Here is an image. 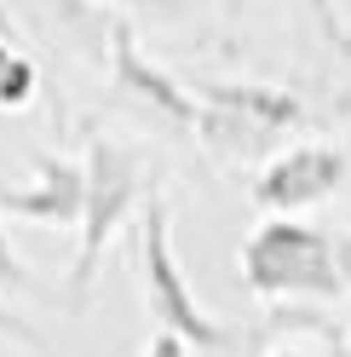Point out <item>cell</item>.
I'll return each instance as SVG.
<instances>
[{
    "label": "cell",
    "instance_id": "cell-7",
    "mask_svg": "<svg viewBox=\"0 0 351 357\" xmlns=\"http://www.w3.org/2000/svg\"><path fill=\"white\" fill-rule=\"evenodd\" d=\"M196 98L219 104V109H236V116L271 127V132H282V139L305 127V104H299V93H288V86H265V81H196Z\"/></svg>",
    "mask_w": 351,
    "mask_h": 357
},
{
    "label": "cell",
    "instance_id": "cell-4",
    "mask_svg": "<svg viewBox=\"0 0 351 357\" xmlns=\"http://www.w3.org/2000/svg\"><path fill=\"white\" fill-rule=\"evenodd\" d=\"M109 86H116V98L139 104L144 116H156L162 127L190 132V139H196V121H202V98H196V86H185L173 70H162V63L139 47V35H133L127 17L109 24Z\"/></svg>",
    "mask_w": 351,
    "mask_h": 357
},
{
    "label": "cell",
    "instance_id": "cell-16",
    "mask_svg": "<svg viewBox=\"0 0 351 357\" xmlns=\"http://www.w3.org/2000/svg\"><path fill=\"white\" fill-rule=\"evenodd\" d=\"M276 357H311V351H276Z\"/></svg>",
    "mask_w": 351,
    "mask_h": 357
},
{
    "label": "cell",
    "instance_id": "cell-3",
    "mask_svg": "<svg viewBox=\"0 0 351 357\" xmlns=\"http://www.w3.org/2000/svg\"><path fill=\"white\" fill-rule=\"evenodd\" d=\"M139 282H144V317L156 323V334H179L196 351H225L242 340V328L219 323L213 311L196 300V288L185 277L179 254H173V213L162 196H150L139 208Z\"/></svg>",
    "mask_w": 351,
    "mask_h": 357
},
{
    "label": "cell",
    "instance_id": "cell-5",
    "mask_svg": "<svg viewBox=\"0 0 351 357\" xmlns=\"http://www.w3.org/2000/svg\"><path fill=\"white\" fill-rule=\"evenodd\" d=\"M351 178V155L340 144H322V139H305V144H288L276 150L265 167L254 173V208L265 213H288L299 219L305 208L328 202L340 185Z\"/></svg>",
    "mask_w": 351,
    "mask_h": 357
},
{
    "label": "cell",
    "instance_id": "cell-11",
    "mask_svg": "<svg viewBox=\"0 0 351 357\" xmlns=\"http://www.w3.org/2000/svg\"><path fill=\"white\" fill-rule=\"evenodd\" d=\"M305 6H311V17H317V29L334 40L340 52H351V29L340 24V12H334V0H305Z\"/></svg>",
    "mask_w": 351,
    "mask_h": 357
},
{
    "label": "cell",
    "instance_id": "cell-8",
    "mask_svg": "<svg viewBox=\"0 0 351 357\" xmlns=\"http://www.w3.org/2000/svg\"><path fill=\"white\" fill-rule=\"evenodd\" d=\"M35 98V63L29 58H12L6 70H0V104L6 109H24Z\"/></svg>",
    "mask_w": 351,
    "mask_h": 357
},
{
    "label": "cell",
    "instance_id": "cell-15",
    "mask_svg": "<svg viewBox=\"0 0 351 357\" xmlns=\"http://www.w3.org/2000/svg\"><path fill=\"white\" fill-rule=\"evenodd\" d=\"M340 340H345V357H351V328H340Z\"/></svg>",
    "mask_w": 351,
    "mask_h": 357
},
{
    "label": "cell",
    "instance_id": "cell-14",
    "mask_svg": "<svg viewBox=\"0 0 351 357\" xmlns=\"http://www.w3.org/2000/svg\"><path fill=\"white\" fill-rule=\"evenodd\" d=\"M12 58H17V52L6 47V40H0V70H6V63H12Z\"/></svg>",
    "mask_w": 351,
    "mask_h": 357
},
{
    "label": "cell",
    "instance_id": "cell-12",
    "mask_svg": "<svg viewBox=\"0 0 351 357\" xmlns=\"http://www.w3.org/2000/svg\"><path fill=\"white\" fill-rule=\"evenodd\" d=\"M144 357H190V340H179V334H150Z\"/></svg>",
    "mask_w": 351,
    "mask_h": 357
},
{
    "label": "cell",
    "instance_id": "cell-9",
    "mask_svg": "<svg viewBox=\"0 0 351 357\" xmlns=\"http://www.w3.org/2000/svg\"><path fill=\"white\" fill-rule=\"evenodd\" d=\"M6 288H29V271H24V259H17L12 236H6V213H0V294Z\"/></svg>",
    "mask_w": 351,
    "mask_h": 357
},
{
    "label": "cell",
    "instance_id": "cell-6",
    "mask_svg": "<svg viewBox=\"0 0 351 357\" xmlns=\"http://www.w3.org/2000/svg\"><path fill=\"white\" fill-rule=\"evenodd\" d=\"M86 208V162L70 155H35L29 185H0V213L29 225H81Z\"/></svg>",
    "mask_w": 351,
    "mask_h": 357
},
{
    "label": "cell",
    "instance_id": "cell-1",
    "mask_svg": "<svg viewBox=\"0 0 351 357\" xmlns=\"http://www.w3.org/2000/svg\"><path fill=\"white\" fill-rule=\"evenodd\" d=\"M144 202H150V185H144L139 150H127V144H116V139H104V132H93V139H86V208H81V225H75L70 282H63L70 311H86L93 282H98V271H104L109 242L121 236V225H127Z\"/></svg>",
    "mask_w": 351,
    "mask_h": 357
},
{
    "label": "cell",
    "instance_id": "cell-13",
    "mask_svg": "<svg viewBox=\"0 0 351 357\" xmlns=\"http://www.w3.org/2000/svg\"><path fill=\"white\" fill-rule=\"evenodd\" d=\"M334 259H340V277H345V294H351V231H334Z\"/></svg>",
    "mask_w": 351,
    "mask_h": 357
},
{
    "label": "cell",
    "instance_id": "cell-17",
    "mask_svg": "<svg viewBox=\"0 0 351 357\" xmlns=\"http://www.w3.org/2000/svg\"><path fill=\"white\" fill-rule=\"evenodd\" d=\"M225 6H231V12H236V6H242V0H225Z\"/></svg>",
    "mask_w": 351,
    "mask_h": 357
},
{
    "label": "cell",
    "instance_id": "cell-2",
    "mask_svg": "<svg viewBox=\"0 0 351 357\" xmlns=\"http://www.w3.org/2000/svg\"><path fill=\"white\" fill-rule=\"evenodd\" d=\"M242 288L254 300H340L345 277L334 259V231H317L305 219L271 213L242 242Z\"/></svg>",
    "mask_w": 351,
    "mask_h": 357
},
{
    "label": "cell",
    "instance_id": "cell-10",
    "mask_svg": "<svg viewBox=\"0 0 351 357\" xmlns=\"http://www.w3.org/2000/svg\"><path fill=\"white\" fill-rule=\"evenodd\" d=\"M0 334H12V340H24L29 351H40V357H52V351H47V340H40V328H35V323H24V317H17V311H12L6 300H0Z\"/></svg>",
    "mask_w": 351,
    "mask_h": 357
}]
</instances>
